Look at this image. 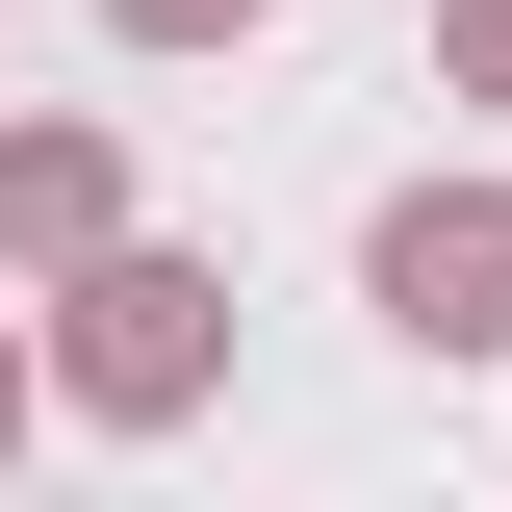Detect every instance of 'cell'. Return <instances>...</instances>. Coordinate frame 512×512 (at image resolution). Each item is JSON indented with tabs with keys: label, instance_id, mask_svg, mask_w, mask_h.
Wrapping results in <instances>:
<instances>
[{
	"label": "cell",
	"instance_id": "1",
	"mask_svg": "<svg viewBox=\"0 0 512 512\" xmlns=\"http://www.w3.org/2000/svg\"><path fill=\"white\" fill-rule=\"evenodd\" d=\"M384 308L487 359V333H512V205H410V231H384Z\"/></svg>",
	"mask_w": 512,
	"mask_h": 512
},
{
	"label": "cell",
	"instance_id": "2",
	"mask_svg": "<svg viewBox=\"0 0 512 512\" xmlns=\"http://www.w3.org/2000/svg\"><path fill=\"white\" fill-rule=\"evenodd\" d=\"M128 26H205V0H128Z\"/></svg>",
	"mask_w": 512,
	"mask_h": 512
}]
</instances>
